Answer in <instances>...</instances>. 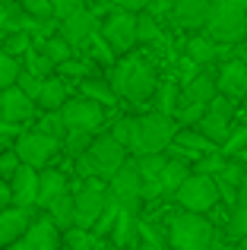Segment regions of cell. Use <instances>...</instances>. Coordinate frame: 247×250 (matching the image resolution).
<instances>
[{
	"instance_id": "cell-1",
	"label": "cell",
	"mask_w": 247,
	"mask_h": 250,
	"mask_svg": "<svg viewBox=\"0 0 247 250\" xmlns=\"http://www.w3.org/2000/svg\"><path fill=\"white\" fill-rule=\"evenodd\" d=\"M111 85L124 102H149L159 92V73L155 67L140 54H130L111 67Z\"/></svg>"
},
{
	"instance_id": "cell-2",
	"label": "cell",
	"mask_w": 247,
	"mask_h": 250,
	"mask_svg": "<svg viewBox=\"0 0 247 250\" xmlns=\"http://www.w3.org/2000/svg\"><path fill=\"white\" fill-rule=\"evenodd\" d=\"M124 162H127V146L108 133V136H95V143L89 146V152L76 159V171H80L82 181H89V177L111 181V177L124 168Z\"/></svg>"
},
{
	"instance_id": "cell-3",
	"label": "cell",
	"mask_w": 247,
	"mask_h": 250,
	"mask_svg": "<svg viewBox=\"0 0 247 250\" xmlns=\"http://www.w3.org/2000/svg\"><path fill=\"white\" fill-rule=\"evenodd\" d=\"M178 130H181L178 117L162 114V111H149V114L136 117V136H133V143H130V152L133 155L165 152V149H171Z\"/></svg>"
},
{
	"instance_id": "cell-4",
	"label": "cell",
	"mask_w": 247,
	"mask_h": 250,
	"mask_svg": "<svg viewBox=\"0 0 247 250\" xmlns=\"http://www.w3.org/2000/svg\"><path fill=\"white\" fill-rule=\"evenodd\" d=\"M212 238H216V228L200 212L181 209V212H174L171 222H168V244L174 250H209Z\"/></svg>"
},
{
	"instance_id": "cell-5",
	"label": "cell",
	"mask_w": 247,
	"mask_h": 250,
	"mask_svg": "<svg viewBox=\"0 0 247 250\" xmlns=\"http://www.w3.org/2000/svg\"><path fill=\"white\" fill-rule=\"evenodd\" d=\"M206 35L219 44H244L247 42V10L228 3V0H212L209 19H206Z\"/></svg>"
},
{
	"instance_id": "cell-6",
	"label": "cell",
	"mask_w": 247,
	"mask_h": 250,
	"mask_svg": "<svg viewBox=\"0 0 247 250\" xmlns=\"http://www.w3.org/2000/svg\"><path fill=\"white\" fill-rule=\"evenodd\" d=\"M174 200H178V206L187 209V212L206 215L219 200H222V190H219V181L212 174H200V171H193V174L181 184V190L174 193Z\"/></svg>"
},
{
	"instance_id": "cell-7",
	"label": "cell",
	"mask_w": 247,
	"mask_h": 250,
	"mask_svg": "<svg viewBox=\"0 0 247 250\" xmlns=\"http://www.w3.org/2000/svg\"><path fill=\"white\" fill-rule=\"evenodd\" d=\"M73 200H76V228L92 231L95 222L102 219V212H105V203H108L105 181H102V177H89V181L73 193Z\"/></svg>"
},
{
	"instance_id": "cell-8",
	"label": "cell",
	"mask_w": 247,
	"mask_h": 250,
	"mask_svg": "<svg viewBox=\"0 0 247 250\" xmlns=\"http://www.w3.org/2000/svg\"><path fill=\"white\" fill-rule=\"evenodd\" d=\"M16 155L22 165H32V168H44L57 152L63 149V143L57 136H48L41 130H25V133L16 136Z\"/></svg>"
},
{
	"instance_id": "cell-9",
	"label": "cell",
	"mask_w": 247,
	"mask_h": 250,
	"mask_svg": "<svg viewBox=\"0 0 247 250\" xmlns=\"http://www.w3.org/2000/svg\"><path fill=\"white\" fill-rule=\"evenodd\" d=\"M108 190H111V196L121 203L124 209L140 212V206L146 200H143V174H140L136 159H127V162H124V168L111 177V181H108Z\"/></svg>"
},
{
	"instance_id": "cell-10",
	"label": "cell",
	"mask_w": 247,
	"mask_h": 250,
	"mask_svg": "<svg viewBox=\"0 0 247 250\" xmlns=\"http://www.w3.org/2000/svg\"><path fill=\"white\" fill-rule=\"evenodd\" d=\"M102 35L108 38V44H111L118 54L133 51V44H140V35H136V13L114 6L105 16V22H102Z\"/></svg>"
},
{
	"instance_id": "cell-11",
	"label": "cell",
	"mask_w": 247,
	"mask_h": 250,
	"mask_svg": "<svg viewBox=\"0 0 247 250\" xmlns=\"http://www.w3.org/2000/svg\"><path fill=\"white\" fill-rule=\"evenodd\" d=\"M61 114H63L67 130H86V133H95V130L105 124V104L92 102V98H86V95H76V98H70V102L61 108Z\"/></svg>"
},
{
	"instance_id": "cell-12",
	"label": "cell",
	"mask_w": 247,
	"mask_h": 250,
	"mask_svg": "<svg viewBox=\"0 0 247 250\" xmlns=\"http://www.w3.org/2000/svg\"><path fill=\"white\" fill-rule=\"evenodd\" d=\"M99 29H102V22H99V16H95L89 6H82V10H76L73 16L61 19V35L73 44V51H86L89 42H92V35Z\"/></svg>"
},
{
	"instance_id": "cell-13",
	"label": "cell",
	"mask_w": 247,
	"mask_h": 250,
	"mask_svg": "<svg viewBox=\"0 0 247 250\" xmlns=\"http://www.w3.org/2000/svg\"><path fill=\"white\" fill-rule=\"evenodd\" d=\"M32 222H35V209H25V206L0 209V250L22 241L25 231L32 228Z\"/></svg>"
},
{
	"instance_id": "cell-14",
	"label": "cell",
	"mask_w": 247,
	"mask_h": 250,
	"mask_svg": "<svg viewBox=\"0 0 247 250\" xmlns=\"http://www.w3.org/2000/svg\"><path fill=\"white\" fill-rule=\"evenodd\" d=\"M216 80H219V92L228 98H247V61L244 57H228L222 61V67L216 70Z\"/></svg>"
},
{
	"instance_id": "cell-15",
	"label": "cell",
	"mask_w": 247,
	"mask_h": 250,
	"mask_svg": "<svg viewBox=\"0 0 247 250\" xmlns=\"http://www.w3.org/2000/svg\"><path fill=\"white\" fill-rule=\"evenodd\" d=\"M209 10H212V0H174L168 16H171V22L178 25V29L197 32V29H206Z\"/></svg>"
},
{
	"instance_id": "cell-16",
	"label": "cell",
	"mask_w": 247,
	"mask_h": 250,
	"mask_svg": "<svg viewBox=\"0 0 247 250\" xmlns=\"http://www.w3.org/2000/svg\"><path fill=\"white\" fill-rule=\"evenodd\" d=\"M32 111H35V102L19 85H10L0 92V124H25Z\"/></svg>"
},
{
	"instance_id": "cell-17",
	"label": "cell",
	"mask_w": 247,
	"mask_h": 250,
	"mask_svg": "<svg viewBox=\"0 0 247 250\" xmlns=\"http://www.w3.org/2000/svg\"><path fill=\"white\" fill-rule=\"evenodd\" d=\"M38 184H41V171L32 165H19V171L13 174L10 187H13V206H25L35 209L38 206Z\"/></svg>"
},
{
	"instance_id": "cell-18",
	"label": "cell",
	"mask_w": 247,
	"mask_h": 250,
	"mask_svg": "<svg viewBox=\"0 0 247 250\" xmlns=\"http://www.w3.org/2000/svg\"><path fill=\"white\" fill-rule=\"evenodd\" d=\"M61 241H63V231L51 222V215H41V219L32 222V228L25 231L22 244H25V250H57Z\"/></svg>"
},
{
	"instance_id": "cell-19",
	"label": "cell",
	"mask_w": 247,
	"mask_h": 250,
	"mask_svg": "<svg viewBox=\"0 0 247 250\" xmlns=\"http://www.w3.org/2000/svg\"><path fill=\"white\" fill-rule=\"evenodd\" d=\"M184 57L193 67H212V63L222 57V44L216 38H209L206 32H193L184 44Z\"/></svg>"
},
{
	"instance_id": "cell-20",
	"label": "cell",
	"mask_w": 247,
	"mask_h": 250,
	"mask_svg": "<svg viewBox=\"0 0 247 250\" xmlns=\"http://www.w3.org/2000/svg\"><path fill=\"white\" fill-rule=\"evenodd\" d=\"M216 95H219V80H216L212 70L193 73L184 83V89H181V102H190V104H209Z\"/></svg>"
},
{
	"instance_id": "cell-21",
	"label": "cell",
	"mask_w": 247,
	"mask_h": 250,
	"mask_svg": "<svg viewBox=\"0 0 247 250\" xmlns=\"http://www.w3.org/2000/svg\"><path fill=\"white\" fill-rule=\"evenodd\" d=\"M140 231H143L140 212H133V209H121L118 222H114V228H111V241L121 250H130V247L140 244Z\"/></svg>"
},
{
	"instance_id": "cell-22",
	"label": "cell",
	"mask_w": 247,
	"mask_h": 250,
	"mask_svg": "<svg viewBox=\"0 0 247 250\" xmlns=\"http://www.w3.org/2000/svg\"><path fill=\"white\" fill-rule=\"evenodd\" d=\"M197 130H200V133H203L206 140L212 143V146L222 149V146H225V140H228V133H231V117L206 108V114H203V121L197 124Z\"/></svg>"
},
{
	"instance_id": "cell-23",
	"label": "cell",
	"mask_w": 247,
	"mask_h": 250,
	"mask_svg": "<svg viewBox=\"0 0 247 250\" xmlns=\"http://www.w3.org/2000/svg\"><path fill=\"white\" fill-rule=\"evenodd\" d=\"M63 193H70L67 190V174L57 171V168H44L41 171V184H38V206L48 209L51 203H54L57 196H63Z\"/></svg>"
},
{
	"instance_id": "cell-24",
	"label": "cell",
	"mask_w": 247,
	"mask_h": 250,
	"mask_svg": "<svg viewBox=\"0 0 247 250\" xmlns=\"http://www.w3.org/2000/svg\"><path fill=\"white\" fill-rule=\"evenodd\" d=\"M193 174V168H190V162L187 159H181V155H174V159H168V165L165 171H162V193H168V196H174L181 190V184L187 181V177Z\"/></svg>"
},
{
	"instance_id": "cell-25",
	"label": "cell",
	"mask_w": 247,
	"mask_h": 250,
	"mask_svg": "<svg viewBox=\"0 0 247 250\" xmlns=\"http://www.w3.org/2000/svg\"><path fill=\"white\" fill-rule=\"evenodd\" d=\"M80 95L92 98V102L105 104V108H114V104L121 102L118 92H114V85H111V80H105V76H89V80H82L80 83Z\"/></svg>"
},
{
	"instance_id": "cell-26",
	"label": "cell",
	"mask_w": 247,
	"mask_h": 250,
	"mask_svg": "<svg viewBox=\"0 0 247 250\" xmlns=\"http://www.w3.org/2000/svg\"><path fill=\"white\" fill-rule=\"evenodd\" d=\"M67 83H63V76H48L44 80V89H41V98H38V108L44 111H61L63 104H67Z\"/></svg>"
},
{
	"instance_id": "cell-27",
	"label": "cell",
	"mask_w": 247,
	"mask_h": 250,
	"mask_svg": "<svg viewBox=\"0 0 247 250\" xmlns=\"http://www.w3.org/2000/svg\"><path fill=\"white\" fill-rule=\"evenodd\" d=\"M48 215H51V222H54L61 231H70V228H76V200H73V193L57 196V200L48 206Z\"/></svg>"
},
{
	"instance_id": "cell-28",
	"label": "cell",
	"mask_w": 247,
	"mask_h": 250,
	"mask_svg": "<svg viewBox=\"0 0 247 250\" xmlns=\"http://www.w3.org/2000/svg\"><path fill=\"white\" fill-rule=\"evenodd\" d=\"M57 73L63 76V80H89V76H102L99 73V63L92 61V57H70L67 63H61L57 67Z\"/></svg>"
},
{
	"instance_id": "cell-29",
	"label": "cell",
	"mask_w": 247,
	"mask_h": 250,
	"mask_svg": "<svg viewBox=\"0 0 247 250\" xmlns=\"http://www.w3.org/2000/svg\"><path fill=\"white\" fill-rule=\"evenodd\" d=\"M152 102H155V111L174 117V111H178V104H181V85L174 83V80H162V83H159V92H155Z\"/></svg>"
},
{
	"instance_id": "cell-30",
	"label": "cell",
	"mask_w": 247,
	"mask_h": 250,
	"mask_svg": "<svg viewBox=\"0 0 247 250\" xmlns=\"http://www.w3.org/2000/svg\"><path fill=\"white\" fill-rule=\"evenodd\" d=\"M136 35H140V44L162 42V22H159V16H155V13H149V10L136 13Z\"/></svg>"
},
{
	"instance_id": "cell-31",
	"label": "cell",
	"mask_w": 247,
	"mask_h": 250,
	"mask_svg": "<svg viewBox=\"0 0 247 250\" xmlns=\"http://www.w3.org/2000/svg\"><path fill=\"white\" fill-rule=\"evenodd\" d=\"M38 48H41V51H44V54H48V57H51V61H54V63H57V67H61V63H67V61H70V57H76V51H73V44H70V42H67V38H63V35H61V32H57V35H54V38H48V42H44V44H38Z\"/></svg>"
},
{
	"instance_id": "cell-32",
	"label": "cell",
	"mask_w": 247,
	"mask_h": 250,
	"mask_svg": "<svg viewBox=\"0 0 247 250\" xmlns=\"http://www.w3.org/2000/svg\"><path fill=\"white\" fill-rule=\"evenodd\" d=\"M86 51H89V57H92L99 67H114V54H118V51L108 44V38L102 35V29L92 35V42H89V48H86Z\"/></svg>"
},
{
	"instance_id": "cell-33",
	"label": "cell",
	"mask_w": 247,
	"mask_h": 250,
	"mask_svg": "<svg viewBox=\"0 0 247 250\" xmlns=\"http://www.w3.org/2000/svg\"><path fill=\"white\" fill-rule=\"evenodd\" d=\"M136 165H140L143 181H159L162 171L168 165V155L165 152H152V155H136ZM162 184V181H159Z\"/></svg>"
},
{
	"instance_id": "cell-34",
	"label": "cell",
	"mask_w": 247,
	"mask_h": 250,
	"mask_svg": "<svg viewBox=\"0 0 247 250\" xmlns=\"http://www.w3.org/2000/svg\"><path fill=\"white\" fill-rule=\"evenodd\" d=\"M19 73H22V63H19V57L6 54L3 48H0V92L10 89V85L19 83Z\"/></svg>"
},
{
	"instance_id": "cell-35",
	"label": "cell",
	"mask_w": 247,
	"mask_h": 250,
	"mask_svg": "<svg viewBox=\"0 0 247 250\" xmlns=\"http://www.w3.org/2000/svg\"><path fill=\"white\" fill-rule=\"evenodd\" d=\"M121 203L111 196V190H108V203H105V212H102V219L95 222V228H92V234L95 238H105V234H111V228H114V222H118V215H121Z\"/></svg>"
},
{
	"instance_id": "cell-36",
	"label": "cell",
	"mask_w": 247,
	"mask_h": 250,
	"mask_svg": "<svg viewBox=\"0 0 247 250\" xmlns=\"http://www.w3.org/2000/svg\"><path fill=\"white\" fill-rule=\"evenodd\" d=\"M225 165H228V155H225L222 149H212V152L200 155V159L193 162V171H200V174H212V177H219Z\"/></svg>"
},
{
	"instance_id": "cell-37",
	"label": "cell",
	"mask_w": 247,
	"mask_h": 250,
	"mask_svg": "<svg viewBox=\"0 0 247 250\" xmlns=\"http://www.w3.org/2000/svg\"><path fill=\"white\" fill-rule=\"evenodd\" d=\"M22 70H29V73H35V76H44V80H48V76L57 70V63L51 61V57L44 54L41 48H32L29 54H25V67H22Z\"/></svg>"
},
{
	"instance_id": "cell-38",
	"label": "cell",
	"mask_w": 247,
	"mask_h": 250,
	"mask_svg": "<svg viewBox=\"0 0 247 250\" xmlns=\"http://www.w3.org/2000/svg\"><path fill=\"white\" fill-rule=\"evenodd\" d=\"M32 48H35L32 32H13V35L3 38V51H6V54H13V57H25Z\"/></svg>"
},
{
	"instance_id": "cell-39",
	"label": "cell",
	"mask_w": 247,
	"mask_h": 250,
	"mask_svg": "<svg viewBox=\"0 0 247 250\" xmlns=\"http://www.w3.org/2000/svg\"><path fill=\"white\" fill-rule=\"evenodd\" d=\"M225 231H228V238H235V241L247 238V206H244V203H235V206H231Z\"/></svg>"
},
{
	"instance_id": "cell-40",
	"label": "cell",
	"mask_w": 247,
	"mask_h": 250,
	"mask_svg": "<svg viewBox=\"0 0 247 250\" xmlns=\"http://www.w3.org/2000/svg\"><path fill=\"white\" fill-rule=\"evenodd\" d=\"M38 130H41V133H48V136H57V140H67V124H63V114L61 111H44V117L41 121H38Z\"/></svg>"
},
{
	"instance_id": "cell-41",
	"label": "cell",
	"mask_w": 247,
	"mask_h": 250,
	"mask_svg": "<svg viewBox=\"0 0 247 250\" xmlns=\"http://www.w3.org/2000/svg\"><path fill=\"white\" fill-rule=\"evenodd\" d=\"M95 143V133H86V130H70L67 133V140H63V149H67L70 155H86L89 152V146Z\"/></svg>"
},
{
	"instance_id": "cell-42",
	"label": "cell",
	"mask_w": 247,
	"mask_h": 250,
	"mask_svg": "<svg viewBox=\"0 0 247 250\" xmlns=\"http://www.w3.org/2000/svg\"><path fill=\"white\" fill-rule=\"evenodd\" d=\"M222 152L228 155V159H231V155H247V124L231 127V133H228V140H225Z\"/></svg>"
},
{
	"instance_id": "cell-43",
	"label": "cell",
	"mask_w": 247,
	"mask_h": 250,
	"mask_svg": "<svg viewBox=\"0 0 247 250\" xmlns=\"http://www.w3.org/2000/svg\"><path fill=\"white\" fill-rule=\"evenodd\" d=\"M19 89L25 92V95L32 98V102L38 104V98H41V89H44V76H35V73H29V70H22V73H19Z\"/></svg>"
},
{
	"instance_id": "cell-44",
	"label": "cell",
	"mask_w": 247,
	"mask_h": 250,
	"mask_svg": "<svg viewBox=\"0 0 247 250\" xmlns=\"http://www.w3.org/2000/svg\"><path fill=\"white\" fill-rule=\"evenodd\" d=\"M111 136L118 143H124V146H127V152H130V143H133V136H136V117H121V121H114Z\"/></svg>"
},
{
	"instance_id": "cell-45",
	"label": "cell",
	"mask_w": 247,
	"mask_h": 250,
	"mask_svg": "<svg viewBox=\"0 0 247 250\" xmlns=\"http://www.w3.org/2000/svg\"><path fill=\"white\" fill-rule=\"evenodd\" d=\"M63 241L70 244V250H92L95 234L86 228H70V231H63Z\"/></svg>"
},
{
	"instance_id": "cell-46",
	"label": "cell",
	"mask_w": 247,
	"mask_h": 250,
	"mask_svg": "<svg viewBox=\"0 0 247 250\" xmlns=\"http://www.w3.org/2000/svg\"><path fill=\"white\" fill-rule=\"evenodd\" d=\"M19 6H22L29 16H35V19H51V16H54L51 0H19Z\"/></svg>"
},
{
	"instance_id": "cell-47",
	"label": "cell",
	"mask_w": 247,
	"mask_h": 250,
	"mask_svg": "<svg viewBox=\"0 0 247 250\" xmlns=\"http://www.w3.org/2000/svg\"><path fill=\"white\" fill-rule=\"evenodd\" d=\"M19 165H22V162H19L16 149L3 152V155H0V177H3V181H13V174L19 171Z\"/></svg>"
},
{
	"instance_id": "cell-48",
	"label": "cell",
	"mask_w": 247,
	"mask_h": 250,
	"mask_svg": "<svg viewBox=\"0 0 247 250\" xmlns=\"http://www.w3.org/2000/svg\"><path fill=\"white\" fill-rule=\"evenodd\" d=\"M16 136H19L16 124H0V155L10 152V149L16 146Z\"/></svg>"
},
{
	"instance_id": "cell-49",
	"label": "cell",
	"mask_w": 247,
	"mask_h": 250,
	"mask_svg": "<svg viewBox=\"0 0 247 250\" xmlns=\"http://www.w3.org/2000/svg\"><path fill=\"white\" fill-rule=\"evenodd\" d=\"M118 10H130V13H143L149 10V0H111Z\"/></svg>"
},
{
	"instance_id": "cell-50",
	"label": "cell",
	"mask_w": 247,
	"mask_h": 250,
	"mask_svg": "<svg viewBox=\"0 0 247 250\" xmlns=\"http://www.w3.org/2000/svg\"><path fill=\"white\" fill-rule=\"evenodd\" d=\"M171 6H174V0H149V13H155V16H168L171 13Z\"/></svg>"
},
{
	"instance_id": "cell-51",
	"label": "cell",
	"mask_w": 247,
	"mask_h": 250,
	"mask_svg": "<svg viewBox=\"0 0 247 250\" xmlns=\"http://www.w3.org/2000/svg\"><path fill=\"white\" fill-rule=\"evenodd\" d=\"M6 206H13V187H10V181L0 177V209H6Z\"/></svg>"
},
{
	"instance_id": "cell-52",
	"label": "cell",
	"mask_w": 247,
	"mask_h": 250,
	"mask_svg": "<svg viewBox=\"0 0 247 250\" xmlns=\"http://www.w3.org/2000/svg\"><path fill=\"white\" fill-rule=\"evenodd\" d=\"M238 203H244V206H247V181L241 184V193H238Z\"/></svg>"
},
{
	"instance_id": "cell-53",
	"label": "cell",
	"mask_w": 247,
	"mask_h": 250,
	"mask_svg": "<svg viewBox=\"0 0 247 250\" xmlns=\"http://www.w3.org/2000/svg\"><path fill=\"white\" fill-rule=\"evenodd\" d=\"M3 250H25V244H22V241H16V244H10V247H3Z\"/></svg>"
},
{
	"instance_id": "cell-54",
	"label": "cell",
	"mask_w": 247,
	"mask_h": 250,
	"mask_svg": "<svg viewBox=\"0 0 247 250\" xmlns=\"http://www.w3.org/2000/svg\"><path fill=\"white\" fill-rule=\"evenodd\" d=\"M228 3H235V6H241V10H247V0H228Z\"/></svg>"
},
{
	"instance_id": "cell-55",
	"label": "cell",
	"mask_w": 247,
	"mask_h": 250,
	"mask_svg": "<svg viewBox=\"0 0 247 250\" xmlns=\"http://www.w3.org/2000/svg\"><path fill=\"white\" fill-rule=\"evenodd\" d=\"M244 48H247V42H244Z\"/></svg>"
}]
</instances>
